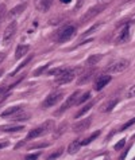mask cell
Segmentation results:
<instances>
[{"label":"cell","instance_id":"cell-10","mask_svg":"<svg viewBox=\"0 0 135 160\" xmlns=\"http://www.w3.org/2000/svg\"><path fill=\"white\" fill-rule=\"evenodd\" d=\"M130 37V27H128V24H126L123 30L120 31V32H118V35H116V38H115V43L116 44H119V43H123L126 42L128 39Z\"/></svg>","mask_w":135,"mask_h":160},{"label":"cell","instance_id":"cell-35","mask_svg":"<svg viewBox=\"0 0 135 160\" xmlns=\"http://www.w3.org/2000/svg\"><path fill=\"white\" fill-rule=\"evenodd\" d=\"M83 3H84V0H77V4H76V10H78V8L83 6Z\"/></svg>","mask_w":135,"mask_h":160},{"label":"cell","instance_id":"cell-34","mask_svg":"<svg viewBox=\"0 0 135 160\" xmlns=\"http://www.w3.org/2000/svg\"><path fill=\"white\" fill-rule=\"evenodd\" d=\"M26 158L27 159H37V158H39V153H31V155H27Z\"/></svg>","mask_w":135,"mask_h":160},{"label":"cell","instance_id":"cell-18","mask_svg":"<svg viewBox=\"0 0 135 160\" xmlns=\"http://www.w3.org/2000/svg\"><path fill=\"white\" fill-rule=\"evenodd\" d=\"M80 147H81V141H78V140L72 141V143L69 144V147H68V152H69L70 155L77 153V151L80 149Z\"/></svg>","mask_w":135,"mask_h":160},{"label":"cell","instance_id":"cell-5","mask_svg":"<svg viewBox=\"0 0 135 160\" xmlns=\"http://www.w3.org/2000/svg\"><path fill=\"white\" fill-rule=\"evenodd\" d=\"M128 65H130L128 59H118V61H115L114 63H111L108 66L107 72L111 73V74H118V73L124 72V70L128 68Z\"/></svg>","mask_w":135,"mask_h":160},{"label":"cell","instance_id":"cell-31","mask_svg":"<svg viewBox=\"0 0 135 160\" xmlns=\"http://www.w3.org/2000/svg\"><path fill=\"white\" fill-rule=\"evenodd\" d=\"M99 27H100V24H94V26H92V27L89 28V30H87V31H85V32H84V35H89V34H92L93 31L96 30V28H99Z\"/></svg>","mask_w":135,"mask_h":160},{"label":"cell","instance_id":"cell-19","mask_svg":"<svg viewBox=\"0 0 135 160\" xmlns=\"http://www.w3.org/2000/svg\"><path fill=\"white\" fill-rule=\"evenodd\" d=\"M103 58L101 57V54H93V55H91L89 58L87 59V65L88 66H93V65H96L99 61H100Z\"/></svg>","mask_w":135,"mask_h":160},{"label":"cell","instance_id":"cell-2","mask_svg":"<svg viewBox=\"0 0 135 160\" xmlns=\"http://www.w3.org/2000/svg\"><path fill=\"white\" fill-rule=\"evenodd\" d=\"M105 7H107V4H97V6H94L92 7L89 11H87L85 14L83 15V18H81V20H80V23L81 24H85V23H88V22H91L93 18H96L100 12H103L105 10Z\"/></svg>","mask_w":135,"mask_h":160},{"label":"cell","instance_id":"cell-30","mask_svg":"<svg viewBox=\"0 0 135 160\" xmlns=\"http://www.w3.org/2000/svg\"><path fill=\"white\" fill-rule=\"evenodd\" d=\"M62 151H64V148H60L57 151V152H54L51 155H49V159H57V158H60L61 155H62Z\"/></svg>","mask_w":135,"mask_h":160},{"label":"cell","instance_id":"cell-4","mask_svg":"<svg viewBox=\"0 0 135 160\" xmlns=\"http://www.w3.org/2000/svg\"><path fill=\"white\" fill-rule=\"evenodd\" d=\"M76 72H77V69H66L62 74L57 75L56 85H65V83L72 82L76 77Z\"/></svg>","mask_w":135,"mask_h":160},{"label":"cell","instance_id":"cell-32","mask_svg":"<svg viewBox=\"0 0 135 160\" xmlns=\"http://www.w3.org/2000/svg\"><path fill=\"white\" fill-rule=\"evenodd\" d=\"M124 144H126V139H122V140L119 141V143L115 145V149H116V151L122 149V148H123V145H124Z\"/></svg>","mask_w":135,"mask_h":160},{"label":"cell","instance_id":"cell-25","mask_svg":"<svg viewBox=\"0 0 135 160\" xmlns=\"http://www.w3.org/2000/svg\"><path fill=\"white\" fill-rule=\"evenodd\" d=\"M68 68H56V69H51L50 72H49V75H60L65 72Z\"/></svg>","mask_w":135,"mask_h":160},{"label":"cell","instance_id":"cell-6","mask_svg":"<svg viewBox=\"0 0 135 160\" xmlns=\"http://www.w3.org/2000/svg\"><path fill=\"white\" fill-rule=\"evenodd\" d=\"M74 32H76V28L73 27V26H65L64 28H61L57 32L56 41L57 42H66V41H69V39L73 37Z\"/></svg>","mask_w":135,"mask_h":160},{"label":"cell","instance_id":"cell-16","mask_svg":"<svg viewBox=\"0 0 135 160\" xmlns=\"http://www.w3.org/2000/svg\"><path fill=\"white\" fill-rule=\"evenodd\" d=\"M22 108H23V106H20V105L11 106V108H8L7 110H4V112L2 113V117H11L12 114H15V113H18V112H20Z\"/></svg>","mask_w":135,"mask_h":160},{"label":"cell","instance_id":"cell-13","mask_svg":"<svg viewBox=\"0 0 135 160\" xmlns=\"http://www.w3.org/2000/svg\"><path fill=\"white\" fill-rule=\"evenodd\" d=\"M119 102V100L118 98H114V100H110V101H107L105 104H103L101 105V108H100V112H103V113H107V112H111L112 109L116 106V104Z\"/></svg>","mask_w":135,"mask_h":160},{"label":"cell","instance_id":"cell-17","mask_svg":"<svg viewBox=\"0 0 135 160\" xmlns=\"http://www.w3.org/2000/svg\"><path fill=\"white\" fill-rule=\"evenodd\" d=\"M26 7H27V4H19V6H16L15 8H12V10L10 11V18H14V16H18V15H20L22 12H23L26 10Z\"/></svg>","mask_w":135,"mask_h":160},{"label":"cell","instance_id":"cell-12","mask_svg":"<svg viewBox=\"0 0 135 160\" xmlns=\"http://www.w3.org/2000/svg\"><path fill=\"white\" fill-rule=\"evenodd\" d=\"M94 74V70L93 69H91V70H87V72H84L83 74L78 77V79H77V83L78 85H84V83H87L89 79L92 78V75Z\"/></svg>","mask_w":135,"mask_h":160},{"label":"cell","instance_id":"cell-20","mask_svg":"<svg viewBox=\"0 0 135 160\" xmlns=\"http://www.w3.org/2000/svg\"><path fill=\"white\" fill-rule=\"evenodd\" d=\"M35 7H37V10L39 11H46L47 10V3H46V0H35Z\"/></svg>","mask_w":135,"mask_h":160},{"label":"cell","instance_id":"cell-26","mask_svg":"<svg viewBox=\"0 0 135 160\" xmlns=\"http://www.w3.org/2000/svg\"><path fill=\"white\" fill-rule=\"evenodd\" d=\"M47 68H49V63H47V65L40 66V68H38L37 70H34V75H35V77H38V75H40V74H42L43 72H46Z\"/></svg>","mask_w":135,"mask_h":160},{"label":"cell","instance_id":"cell-23","mask_svg":"<svg viewBox=\"0 0 135 160\" xmlns=\"http://www.w3.org/2000/svg\"><path fill=\"white\" fill-rule=\"evenodd\" d=\"M89 98H91V92H85L84 94H80V98L77 100V104H76V105L84 104V102H85V101H88Z\"/></svg>","mask_w":135,"mask_h":160},{"label":"cell","instance_id":"cell-14","mask_svg":"<svg viewBox=\"0 0 135 160\" xmlns=\"http://www.w3.org/2000/svg\"><path fill=\"white\" fill-rule=\"evenodd\" d=\"M30 47L27 46V44H19V46L16 47V51H15V59H20L23 58V57L29 52Z\"/></svg>","mask_w":135,"mask_h":160},{"label":"cell","instance_id":"cell-8","mask_svg":"<svg viewBox=\"0 0 135 160\" xmlns=\"http://www.w3.org/2000/svg\"><path fill=\"white\" fill-rule=\"evenodd\" d=\"M16 28H18L16 22H11V23L7 26V28L4 30V32H3V44H8L11 42V39H14Z\"/></svg>","mask_w":135,"mask_h":160},{"label":"cell","instance_id":"cell-33","mask_svg":"<svg viewBox=\"0 0 135 160\" xmlns=\"http://www.w3.org/2000/svg\"><path fill=\"white\" fill-rule=\"evenodd\" d=\"M127 97H128V98H132V97H135V86H132V88L127 92Z\"/></svg>","mask_w":135,"mask_h":160},{"label":"cell","instance_id":"cell-3","mask_svg":"<svg viewBox=\"0 0 135 160\" xmlns=\"http://www.w3.org/2000/svg\"><path fill=\"white\" fill-rule=\"evenodd\" d=\"M62 97H64V93H62V92H53V93H50V94L45 98V101L40 104V108H42V109L50 108V106L56 105L57 102H60L62 100Z\"/></svg>","mask_w":135,"mask_h":160},{"label":"cell","instance_id":"cell-24","mask_svg":"<svg viewBox=\"0 0 135 160\" xmlns=\"http://www.w3.org/2000/svg\"><path fill=\"white\" fill-rule=\"evenodd\" d=\"M22 129H24L23 127H3L2 128V131L3 132H19V131H22Z\"/></svg>","mask_w":135,"mask_h":160},{"label":"cell","instance_id":"cell-15","mask_svg":"<svg viewBox=\"0 0 135 160\" xmlns=\"http://www.w3.org/2000/svg\"><path fill=\"white\" fill-rule=\"evenodd\" d=\"M94 104H96V100H92L91 102H89V104H85L83 108H81L77 113H76V116H74V117H76V118H78V117H81V116H84L85 113L89 112V110L93 108V105H94Z\"/></svg>","mask_w":135,"mask_h":160},{"label":"cell","instance_id":"cell-1","mask_svg":"<svg viewBox=\"0 0 135 160\" xmlns=\"http://www.w3.org/2000/svg\"><path fill=\"white\" fill-rule=\"evenodd\" d=\"M54 128V121H51V120H49V121L40 124L39 127H37L35 129H31L29 132V135H27V139H37V137H40L43 135H46V133H49L51 129Z\"/></svg>","mask_w":135,"mask_h":160},{"label":"cell","instance_id":"cell-38","mask_svg":"<svg viewBox=\"0 0 135 160\" xmlns=\"http://www.w3.org/2000/svg\"><path fill=\"white\" fill-rule=\"evenodd\" d=\"M72 0H61V3H64V4H66V3H70Z\"/></svg>","mask_w":135,"mask_h":160},{"label":"cell","instance_id":"cell-27","mask_svg":"<svg viewBox=\"0 0 135 160\" xmlns=\"http://www.w3.org/2000/svg\"><path fill=\"white\" fill-rule=\"evenodd\" d=\"M134 124H135V117H134V118H131L130 121H127V122L124 124V125H122L119 131H126V129H128V128H130V127H132Z\"/></svg>","mask_w":135,"mask_h":160},{"label":"cell","instance_id":"cell-39","mask_svg":"<svg viewBox=\"0 0 135 160\" xmlns=\"http://www.w3.org/2000/svg\"><path fill=\"white\" fill-rule=\"evenodd\" d=\"M2 75H3V70H0V77H2Z\"/></svg>","mask_w":135,"mask_h":160},{"label":"cell","instance_id":"cell-37","mask_svg":"<svg viewBox=\"0 0 135 160\" xmlns=\"http://www.w3.org/2000/svg\"><path fill=\"white\" fill-rule=\"evenodd\" d=\"M8 143H0V148H4V147H7Z\"/></svg>","mask_w":135,"mask_h":160},{"label":"cell","instance_id":"cell-22","mask_svg":"<svg viewBox=\"0 0 135 160\" xmlns=\"http://www.w3.org/2000/svg\"><path fill=\"white\" fill-rule=\"evenodd\" d=\"M31 59H33V57H31V55H30V57H27V58H26V59H24L23 62H22V63H19V65H18V68H16L15 70H14V72H12V74H11V75H15V74H16L18 72H19V70H22V69H23L24 66H26L27 63H29V62H31Z\"/></svg>","mask_w":135,"mask_h":160},{"label":"cell","instance_id":"cell-9","mask_svg":"<svg viewBox=\"0 0 135 160\" xmlns=\"http://www.w3.org/2000/svg\"><path fill=\"white\" fill-rule=\"evenodd\" d=\"M92 124V117H87L84 120H80L78 122H76L73 127H72V129H73V132H84L85 129H88L89 127H91Z\"/></svg>","mask_w":135,"mask_h":160},{"label":"cell","instance_id":"cell-7","mask_svg":"<svg viewBox=\"0 0 135 160\" xmlns=\"http://www.w3.org/2000/svg\"><path fill=\"white\" fill-rule=\"evenodd\" d=\"M80 94H81L80 90L74 92L73 94H72V96L69 97V98H68V100L64 102V104H62V106H61V108L58 109V110H57V112L54 113V114H56V116H60V114H61V113H64L66 109H69V108H72V106H73V105H76V104H77V100H78Z\"/></svg>","mask_w":135,"mask_h":160},{"label":"cell","instance_id":"cell-11","mask_svg":"<svg viewBox=\"0 0 135 160\" xmlns=\"http://www.w3.org/2000/svg\"><path fill=\"white\" fill-rule=\"evenodd\" d=\"M110 82H111V75H100L94 82V90H101Z\"/></svg>","mask_w":135,"mask_h":160},{"label":"cell","instance_id":"cell-36","mask_svg":"<svg viewBox=\"0 0 135 160\" xmlns=\"http://www.w3.org/2000/svg\"><path fill=\"white\" fill-rule=\"evenodd\" d=\"M6 59V52H0V63Z\"/></svg>","mask_w":135,"mask_h":160},{"label":"cell","instance_id":"cell-21","mask_svg":"<svg viewBox=\"0 0 135 160\" xmlns=\"http://www.w3.org/2000/svg\"><path fill=\"white\" fill-rule=\"evenodd\" d=\"M99 135H100V131L93 132V133H92V135L89 136V137H87V139H84L83 141H81V145H87V144H89V143H92V141H93L94 139H96V137H97Z\"/></svg>","mask_w":135,"mask_h":160},{"label":"cell","instance_id":"cell-29","mask_svg":"<svg viewBox=\"0 0 135 160\" xmlns=\"http://www.w3.org/2000/svg\"><path fill=\"white\" fill-rule=\"evenodd\" d=\"M46 147H49V143H39V144H33L30 147L29 149H39V148H46Z\"/></svg>","mask_w":135,"mask_h":160},{"label":"cell","instance_id":"cell-28","mask_svg":"<svg viewBox=\"0 0 135 160\" xmlns=\"http://www.w3.org/2000/svg\"><path fill=\"white\" fill-rule=\"evenodd\" d=\"M29 117H30V114H27V113L20 114V116H15V114H12L11 120H12V121H18V120H27Z\"/></svg>","mask_w":135,"mask_h":160}]
</instances>
